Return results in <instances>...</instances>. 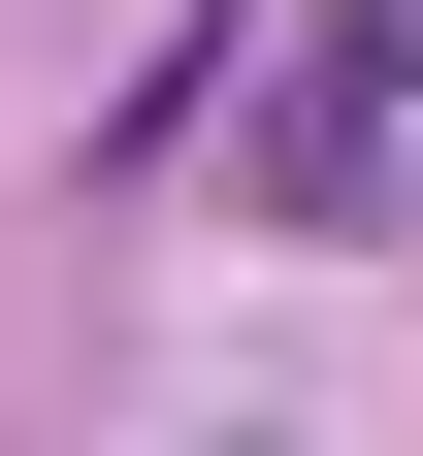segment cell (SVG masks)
Listing matches in <instances>:
<instances>
[{
  "label": "cell",
  "mask_w": 423,
  "mask_h": 456,
  "mask_svg": "<svg viewBox=\"0 0 423 456\" xmlns=\"http://www.w3.org/2000/svg\"><path fill=\"white\" fill-rule=\"evenodd\" d=\"M261 196H293V228H423V0L293 33V98H261Z\"/></svg>",
  "instance_id": "6da1fadb"
}]
</instances>
